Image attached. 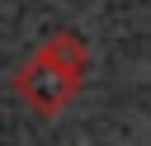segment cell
Instances as JSON below:
<instances>
[{"instance_id":"1","label":"cell","mask_w":151,"mask_h":146,"mask_svg":"<svg viewBox=\"0 0 151 146\" xmlns=\"http://www.w3.org/2000/svg\"><path fill=\"white\" fill-rule=\"evenodd\" d=\"M80 75L85 71H76V66H66V61H57V57H47L42 47H38V57L19 71V94H24V104L28 108H38V113H61L76 94H80Z\"/></svg>"}]
</instances>
